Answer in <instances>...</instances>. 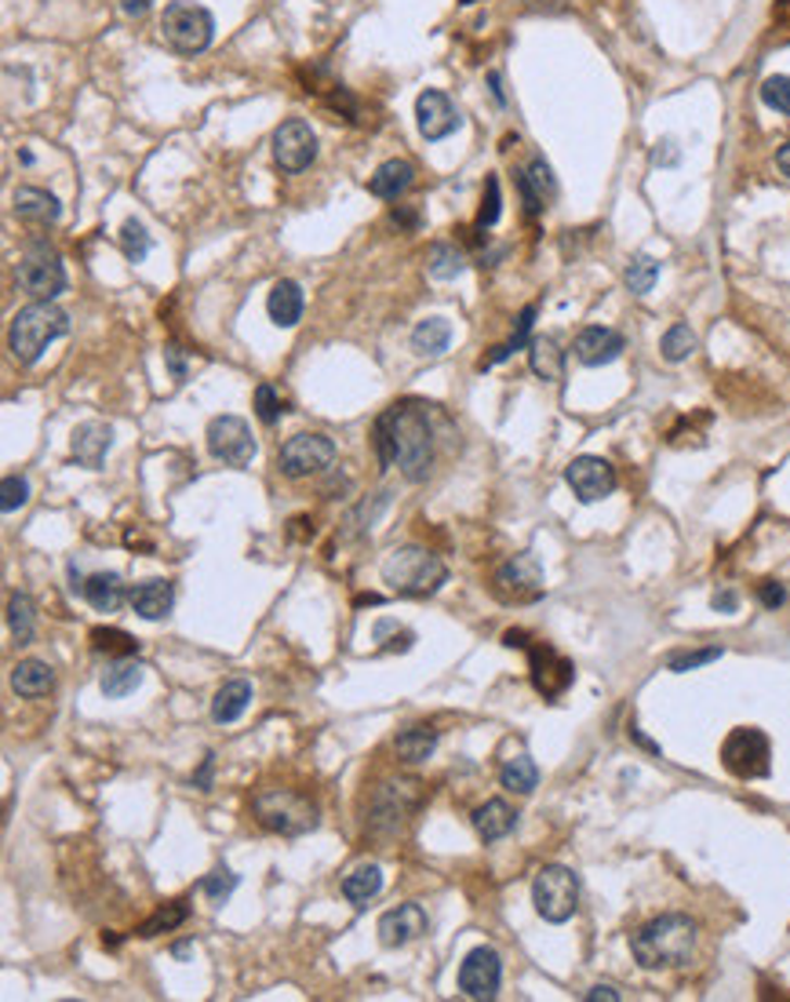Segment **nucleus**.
Wrapping results in <instances>:
<instances>
[{
    "mask_svg": "<svg viewBox=\"0 0 790 1002\" xmlns=\"http://www.w3.org/2000/svg\"><path fill=\"white\" fill-rule=\"evenodd\" d=\"M426 402L405 397L390 405L372 427V445L383 467L402 470L408 482H426L434 470V423H430Z\"/></svg>",
    "mask_w": 790,
    "mask_h": 1002,
    "instance_id": "obj_1",
    "label": "nucleus"
},
{
    "mask_svg": "<svg viewBox=\"0 0 790 1002\" xmlns=\"http://www.w3.org/2000/svg\"><path fill=\"white\" fill-rule=\"evenodd\" d=\"M696 923L681 912H666L649 918L630 934V955L645 969H674L685 966L696 952Z\"/></svg>",
    "mask_w": 790,
    "mask_h": 1002,
    "instance_id": "obj_2",
    "label": "nucleus"
},
{
    "mask_svg": "<svg viewBox=\"0 0 790 1002\" xmlns=\"http://www.w3.org/2000/svg\"><path fill=\"white\" fill-rule=\"evenodd\" d=\"M69 332V314L51 300H34L8 325V351L18 365H37L40 354Z\"/></svg>",
    "mask_w": 790,
    "mask_h": 1002,
    "instance_id": "obj_3",
    "label": "nucleus"
},
{
    "mask_svg": "<svg viewBox=\"0 0 790 1002\" xmlns=\"http://www.w3.org/2000/svg\"><path fill=\"white\" fill-rule=\"evenodd\" d=\"M379 576H383V584L402 598H430L445 587L448 569H445V561L437 555H430L426 547L405 544V547H394L383 558Z\"/></svg>",
    "mask_w": 790,
    "mask_h": 1002,
    "instance_id": "obj_4",
    "label": "nucleus"
},
{
    "mask_svg": "<svg viewBox=\"0 0 790 1002\" xmlns=\"http://www.w3.org/2000/svg\"><path fill=\"white\" fill-rule=\"evenodd\" d=\"M252 813L266 832L284 835V838H300L310 835L321 816H317V806L310 799H303L300 791L292 787H266L252 799Z\"/></svg>",
    "mask_w": 790,
    "mask_h": 1002,
    "instance_id": "obj_5",
    "label": "nucleus"
},
{
    "mask_svg": "<svg viewBox=\"0 0 790 1002\" xmlns=\"http://www.w3.org/2000/svg\"><path fill=\"white\" fill-rule=\"evenodd\" d=\"M15 281H18V289L26 295H34V300H55V295L66 289L63 255L51 249L48 238H29L15 263Z\"/></svg>",
    "mask_w": 790,
    "mask_h": 1002,
    "instance_id": "obj_6",
    "label": "nucleus"
},
{
    "mask_svg": "<svg viewBox=\"0 0 790 1002\" xmlns=\"http://www.w3.org/2000/svg\"><path fill=\"white\" fill-rule=\"evenodd\" d=\"M161 37L164 45L179 55H201L215 37V18L204 4L193 0H171L161 15Z\"/></svg>",
    "mask_w": 790,
    "mask_h": 1002,
    "instance_id": "obj_7",
    "label": "nucleus"
},
{
    "mask_svg": "<svg viewBox=\"0 0 790 1002\" xmlns=\"http://www.w3.org/2000/svg\"><path fill=\"white\" fill-rule=\"evenodd\" d=\"M532 904L543 923H569L579 908V878L572 867L564 864H547L539 867V875L532 878Z\"/></svg>",
    "mask_w": 790,
    "mask_h": 1002,
    "instance_id": "obj_8",
    "label": "nucleus"
},
{
    "mask_svg": "<svg viewBox=\"0 0 790 1002\" xmlns=\"http://www.w3.org/2000/svg\"><path fill=\"white\" fill-rule=\"evenodd\" d=\"M722 765L740 781H762V776L773 773V744L754 725H740V730L725 736Z\"/></svg>",
    "mask_w": 790,
    "mask_h": 1002,
    "instance_id": "obj_9",
    "label": "nucleus"
},
{
    "mask_svg": "<svg viewBox=\"0 0 790 1002\" xmlns=\"http://www.w3.org/2000/svg\"><path fill=\"white\" fill-rule=\"evenodd\" d=\"M502 646L528 652V660H532V685H536V689L547 700H558L561 693L572 685V678H576V671H572L569 660L558 657V652H553L550 646H536V642H532L525 631H507V635H502Z\"/></svg>",
    "mask_w": 790,
    "mask_h": 1002,
    "instance_id": "obj_10",
    "label": "nucleus"
},
{
    "mask_svg": "<svg viewBox=\"0 0 790 1002\" xmlns=\"http://www.w3.org/2000/svg\"><path fill=\"white\" fill-rule=\"evenodd\" d=\"M277 464H281V474L295 478V482L310 474H324L335 464V442L328 434H295L281 445Z\"/></svg>",
    "mask_w": 790,
    "mask_h": 1002,
    "instance_id": "obj_11",
    "label": "nucleus"
},
{
    "mask_svg": "<svg viewBox=\"0 0 790 1002\" xmlns=\"http://www.w3.org/2000/svg\"><path fill=\"white\" fill-rule=\"evenodd\" d=\"M204 437H208V453L226 467L244 470L255 459V453H259V445H255V437H252V427L244 423L241 416H215Z\"/></svg>",
    "mask_w": 790,
    "mask_h": 1002,
    "instance_id": "obj_12",
    "label": "nucleus"
},
{
    "mask_svg": "<svg viewBox=\"0 0 790 1002\" xmlns=\"http://www.w3.org/2000/svg\"><path fill=\"white\" fill-rule=\"evenodd\" d=\"M270 147H273L277 168L289 172V176H300V172L310 168L317 157V136H314L310 121H303V117L281 121V125L273 128Z\"/></svg>",
    "mask_w": 790,
    "mask_h": 1002,
    "instance_id": "obj_13",
    "label": "nucleus"
},
{
    "mask_svg": "<svg viewBox=\"0 0 790 1002\" xmlns=\"http://www.w3.org/2000/svg\"><path fill=\"white\" fill-rule=\"evenodd\" d=\"M499 985H502V959L496 948H474L463 966H459V991H463L467 999H477V1002H488L499 995Z\"/></svg>",
    "mask_w": 790,
    "mask_h": 1002,
    "instance_id": "obj_14",
    "label": "nucleus"
},
{
    "mask_svg": "<svg viewBox=\"0 0 790 1002\" xmlns=\"http://www.w3.org/2000/svg\"><path fill=\"white\" fill-rule=\"evenodd\" d=\"M564 482L579 504H598V499L615 493V467L601 456H576L564 467Z\"/></svg>",
    "mask_w": 790,
    "mask_h": 1002,
    "instance_id": "obj_15",
    "label": "nucleus"
},
{
    "mask_svg": "<svg viewBox=\"0 0 790 1002\" xmlns=\"http://www.w3.org/2000/svg\"><path fill=\"white\" fill-rule=\"evenodd\" d=\"M492 584H496V595L502 601H536L543 595V569L525 550V555H514L502 561Z\"/></svg>",
    "mask_w": 790,
    "mask_h": 1002,
    "instance_id": "obj_16",
    "label": "nucleus"
},
{
    "mask_svg": "<svg viewBox=\"0 0 790 1002\" xmlns=\"http://www.w3.org/2000/svg\"><path fill=\"white\" fill-rule=\"evenodd\" d=\"M416 125H419V136L426 142H441V139H448L451 131H459L463 117H459L456 102H451L445 91L426 88L423 96L416 99Z\"/></svg>",
    "mask_w": 790,
    "mask_h": 1002,
    "instance_id": "obj_17",
    "label": "nucleus"
},
{
    "mask_svg": "<svg viewBox=\"0 0 790 1002\" xmlns=\"http://www.w3.org/2000/svg\"><path fill=\"white\" fill-rule=\"evenodd\" d=\"M623 351H627V340H623L615 329H604V325H587V329L576 335V343H572L576 362L587 365V368L612 365Z\"/></svg>",
    "mask_w": 790,
    "mask_h": 1002,
    "instance_id": "obj_18",
    "label": "nucleus"
},
{
    "mask_svg": "<svg viewBox=\"0 0 790 1002\" xmlns=\"http://www.w3.org/2000/svg\"><path fill=\"white\" fill-rule=\"evenodd\" d=\"M430 929V918L419 904H397L379 918V940L383 948H405Z\"/></svg>",
    "mask_w": 790,
    "mask_h": 1002,
    "instance_id": "obj_19",
    "label": "nucleus"
},
{
    "mask_svg": "<svg viewBox=\"0 0 790 1002\" xmlns=\"http://www.w3.org/2000/svg\"><path fill=\"white\" fill-rule=\"evenodd\" d=\"M518 193L525 201V216L536 219L547 204L558 198V179H553V168L543 157H532L528 168L518 172Z\"/></svg>",
    "mask_w": 790,
    "mask_h": 1002,
    "instance_id": "obj_20",
    "label": "nucleus"
},
{
    "mask_svg": "<svg viewBox=\"0 0 790 1002\" xmlns=\"http://www.w3.org/2000/svg\"><path fill=\"white\" fill-rule=\"evenodd\" d=\"M110 445H113V427L102 423V419H88V423H80L74 431V437H69V453H74L77 464L88 467V470L102 467Z\"/></svg>",
    "mask_w": 790,
    "mask_h": 1002,
    "instance_id": "obj_21",
    "label": "nucleus"
},
{
    "mask_svg": "<svg viewBox=\"0 0 790 1002\" xmlns=\"http://www.w3.org/2000/svg\"><path fill=\"white\" fill-rule=\"evenodd\" d=\"M128 601L142 620L157 623L176 606V587H171V580H142L128 591Z\"/></svg>",
    "mask_w": 790,
    "mask_h": 1002,
    "instance_id": "obj_22",
    "label": "nucleus"
},
{
    "mask_svg": "<svg viewBox=\"0 0 790 1002\" xmlns=\"http://www.w3.org/2000/svg\"><path fill=\"white\" fill-rule=\"evenodd\" d=\"M303 306H306L303 289H300V281H292V278H281L270 289V295H266V314H270V321L277 329H295L303 318Z\"/></svg>",
    "mask_w": 790,
    "mask_h": 1002,
    "instance_id": "obj_23",
    "label": "nucleus"
},
{
    "mask_svg": "<svg viewBox=\"0 0 790 1002\" xmlns=\"http://www.w3.org/2000/svg\"><path fill=\"white\" fill-rule=\"evenodd\" d=\"M12 201H15V216L23 223H34V227H48V223L63 219V204H59V198L40 187H18Z\"/></svg>",
    "mask_w": 790,
    "mask_h": 1002,
    "instance_id": "obj_24",
    "label": "nucleus"
},
{
    "mask_svg": "<svg viewBox=\"0 0 790 1002\" xmlns=\"http://www.w3.org/2000/svg\"><path fill=\"white\" fill-rule=\"evenodd\" d=\"M80 598H85L95 612H117L128 601V587L117 572H95V576L85 580Z\"/></svg>",
    "mask_w": 790,
    "mask_h": 1002,
    "instance_id": "obj_25",
    "label": "nucleus"
},
{
    "mask_svg": "<svg viewBox=\"0 0 790 1002\" xmlns=\"http://www.w3.org/2000/svg\"><path fill=\"white\" fill-rule=\"evenodd\" d=\"M470 821H474V832L485 838V842H499V838H507L518 827V813H514V806H510V802L488 799L485 806H477Z\"/></svg>",
    "mask_w": 790,
    "mask_h": 1002,
    "instance_id": "obj_26",
    "label": "nucleus"
},
{
    "mask_svg": "<svg viewBox=\"0 0 790 1002\" xmlns=\"http://www.w3.org/2000/svg\"><path fill=\"white\" fill-rule=\"evenodd\" d=\"M416 182V168L408 165V161L394 157V161H383V165L375 168V176L368 179V190L375 193L379 201H397L402 193Z\"/></svg>",
    "mask_w": 790,
    "mask_h": 1002,
    "instance_id": "obj_27",
    "label": "nucleus"
},
{
    "mask_svg": "<svg viewBox=\"0 0 790 1002\" xmlns=\"http://www.w3.org/2000/svg\"><path fill=\"white\" fill-rule=\"evenodd\" d=\"M142 685V663L136 660V657H120V660H113L106 671H102V682H99V689H102V697L106 700H125V697H131Z\"/></svg>",
    "mask_w": 790,
    "mask_h": 1002,
    "instance_id": "obj_28",
    "label": "nucleus"
},
{
    "mask_svg": "<svg viewBox=\"0 0 790 1002\" xmlns=\"http://www.w3.org/2000/svg\"><path fill=\"white\" fill-rule=\"evenodd\" d=\"M249 703H252V682L249 678H230V682H222L219 693H215L212 719L219 725H233L244 711H249Z\"/></svg>",
    "mask_w": 790,
    "mask_h": 1002,
    "instance_id": "obj_29",
    "label": "nucleus"
},
{
    "mask_svg": "<svg viewBox=\"0 0 790 1002\" xmlns=\"http://www.w3.org/2000/svg\"><path fill=\"white\" fill-rule=\"evenodd\" d=\"M394 751H397V759L408 765L426 762L430 754L437 751V730L434 725H408V730L394 736Z\"/></svg>",
    "mask_w": 790,
    "mask_h": 1002,
    "instance_id": "obj_30",
    "label": "nucleus"
},
{
    "mask_svg": "<svg viewBox=\"0 0 790 1002\" xmlns=\"http://www.w3.org/2000/svg\"><path fill=\"white\" fill-rule=\"evenodd\" d=\"M51 685H55V671L48 668L44 660H18L15 671H12V689L18 697L26 700H37L51 693Z\"/></svg>",
    "mask_w": 790,
    "mask_h": 1002,
    "instance_id": "obj_31",
    "label": "nucleus"
},
{
    "mask_svg": "<svg viewBox=\"0 0 790 1002\" xmlns=\"http://www.w3.org/2000/svg\"><path fill=\"white\" fill-rule=\"evenodd\" d=\"M528 365H532V372H536L539 380L558 383L561 376H564V351L558 346L553 335H536V340L528 343Z\"/></svg>",
    "mask_w": 790,
    "mask_h": 1002,
    "instance_id": "obj_32",
    "label": "nucleus"
},
{
    "mask_svg": "<svg viewBox=\"0 0 790 1002\" xmlns=\"http://www.w3.org/2000/svg\"><path fill=\"white\" fill-rule=\"evenodd\" d=\"M379 889H383V867L379 864H357L351 875L343 878V897L354 908H368V901H375Z\"/></svg>",
    "mask_w": 790,
    "mask_h": 1002,
    "instance_id": "obj_33",
    "label": "nucleus"
},
{
    "mask_svg": "<svg viewBox=\"0 0 790 1002\" xmlns=\"http://www.w3.org/2000/svg\"><path fill=\"white\" fill-rule=\"evenodd\" d=\"M451 343V321L434 314V318H423L412 329V351L419 357H441Z\"/></svg>",
    "mask_w": 790,
    "mask_h": 1002,
    "instance_id": "obj_34",
    "label": "nucleus"
},
{
    "mask_svg": "<svg viewBox=\"0 0 790 1002\" xmlns=\"http://www.w3.org/2000/svg\"><path fill=\"white\" fill-rule=\"evenodd\" d=\"M499 784L514 795H532L539 787V765L532 762V754H514V759L502 762Z\"/></svg>",
    "mask_w": 790,
    "mask_h": 1002,
    "instance_id": "obj_35",
    "label": "nucleus"
},
{
    "mask_svg": "<svg viewBox=\"0 0 790 1002\" xmlns=\"http://www.w3.org/2000/svg\"><path fill=\"white\" fill-rule=\"evenodd\" d=\"M91 649L102 652V657H110V660H120V657H136V652H139V642L131 638L128 631L95 627V631H91Z\"/></svg>",
    "mask_w": 790,
    "mask_h": 1002,
    "instance_id": "obj_36",
    "label": "nucleus"
},
{
    "mask_svg": "<svg viewBox=\"0 0 790 1002\" xmlns=\"http://www.w3.org/2000/svg\"><path fill=\"white\" fill-rule=\"evenodd\" d=\"M190 918V908H187V901H176V904H164L161 912H153L146 923H142L139 929H136V937H142V940H150V937H157V934H171V929H179L182 923Z\"/></svg>",
    "mask_w": 790,
    "mask_h": 1002,
    "instance_id": "obj_37",
    "label": "nucleus"
},
{
    "mask_svg": "<svg viewBox=\"0 0 790 1002\" xmlns=\"http://www.w3.org/2000/svg\"><path fill=\"white\" fill-rule=\"evenodd\" d=\"M623 281H627V289L634 295H649L655 289V281H660V259H652V255H634L627 263V270H623Z\"/></svg>",
    "mask_w": 790,
    "mask_h": 1002,
    "instance_id": "obj_38",
    "label": "nucleus"
},
{
    "mask_svg": "<svg viewBox=\"0 0 790 1002\" xmlns=\"http://www.w3.org/2000/svg\"><path fill=\"white\" fill-rule=\"evenodd\" d=\"M463 270H467V255L456 244H434V252H430V278L456 281Z\"/></svg>",
    "mask_w": 790,
    "mask_h": 1002,
    "instance_id": "obj_39",
    "label": "nucleus"
},
{
    "mask_svg": "<svg viewBox=\"0 0 790 1002\" xmlns=\"http://www.w3.org/2000/svg\"><path fill=\"white\" fill-rule=\"evenodd\" d=\"M660 354H663V362H671V365L692 357L696 354V332L689 329V325H671L660 340Z\"/></svg>",
    "mask_w": 790,
    "mask_h": 1002,
    "instance_id": "obj_40",
    "label": "nucleus"
},
{
    "mask_svg": "<svg viewBox=\"0 0 790 1002\" xmlns=\"http://www.w3.org/2000/svg\"><path fill=\"white\" fill-rule=\"evenodd\" d=\"M34 623H37V612H34V601H29V595L18 591V595L8 598V627H12V635L18 642L34 638Z\"/></svg>",
    "mask_w": 790,
    "mask_h": 1002,
    "instance_id": "obj_41",
    "label": "nucleus"
},
{
    "mask_svg": "<svg viewBox=\"0 0 790 1002\" xmlns=\"http://www.w3.org/2000/svg\"><path fill=\"white\" fill-rule=\"evenodd\" d=\"M153 249V238L146 233L139 219H128L125 227H120V252H125L128 263H142Z\"/></svg>",
    "mask_w": 790,
    "mask_h": 1002,
    "instance_id": "obj_42",
    "label": "nucleus"
},
{
    "mask_svg": "<svg viewBox=\"0 0 790 1002\" xmlns=\"http://www.w3.org/2000/svg\"><path fill=\"white\" fill-rule=\"evenodd\" d=\"M722 657H725L722 646L692 649V652H671V657H666V671L685 674V671H696V668H703V663H714V660H722Z\"/></svg>",
    "mask_w": 790,
    "mask_h": 1002,
    "instance_id": "obj_43",
    "label": "nucleus"
},
{
    "mask_svg": "<svg viewBox=\"0 0 790 1002\" xmlns=\"http://www.w3.org/2000/svg\"><path fill=\"white\" fill-rule=\"evenodd\" d=\"M762 102L776 114L790 117V77L787 74H773L762 80Z\"/></svg>",
    "mask_w": 790,
    "mask_h": 1002,
    "instance_id": "obj_44",
    "label": "nucleus"
},
{
    "mask_svg": "<svg viewBox=\"0 0 790 1002\" xmlns=\"http://www.w3.org/2000/svg\"><path fill=\"white\" fill-rule=\"evenodd\" d=\"M238 886H241V875H233L230 867H215V872L201 883L204 897H208V901H215V904L230 901V893H233Z\"/></svg>",
    "mask_w": 790,
    "mask_h": 1002,
    "instance_id": "obj_45",
    "label": "nucleus"
},
{
    "mask_svg": "<svg viewBox=\"0 0 790 1002\" xmlns=\"http://www.w3.org/2000/svg\"><path fill=\"white\" fill-rule=\"evenodd\" d=\"M502 216V193H499V179L488 176L485 179V198H481V212H477V230L496 227Z\"/></svg>",
    "mask_w": 790,
    "mask_h": 1002,
    "instance_id": "obj_46",
    "label": "nucleus"
},
{
    "mask_svg": "<svg viewBox=\"0 0 790 1002\" xmlns=\"http://www.w3.org/2000/svg\"><path fill=\"white\" fill-rule=\"evenodd\" d=\"M281 413H284V405H281V397H277L273 386L270 383L255 386V416H259V423L273 427L277 419H281Z\"/></svg>",
    "mask_w": 790,
    "mask_h": 1002,
    "instance_id": "obj_47",
    "label": "nucleus"
},
{
    "mask_svg": "<svg viewBox=\"0 0 790 1002\" xmlns=\"http://www.w3.org/2000/svg\"><path fill=\"white\" fill-rule=\"evenodd\" d=\"M26 499H29V482L23 474H8L4 482H0V510H4V515L18 510Z\"/></svg>",
    "mask_w": 790,
    "mask_h": 1002,
    "instance_id": "obj_48",
    "label": "nucleus"
},
{
    "mask_svg": "<svg viewBox=\"0 0 790 1002\" xmlns=\"http://www.w3.org/2000/svg\"><path fill=\"white\" fill-rule=\"evenodd\" d=\"M536 306H525V310L518 314V321H514V335H510V354H518L521 346H528L532 343V325H536Z\"/></svg>",
    "mask_w": 790,
    "mask_h": 1002,
    "instance_id": "obj_49",
    "label": "nucleus"
},
{
    "mask_svg": "<svg viewBox=\"0 0 790 1002\" xmlns=\"http://www.w3.org/2000/svg\"><path fill=\"white\" fill-rule=\"evenodd\" d=\"M164 365H168V372L176 383L187 380V354H182V346H176V343L164 346Z\"/></svg>",
    "mask_w": 790,
    "mask_h": 1002,
    "instance_id": "obj_50",
    "label": "nucleus"
},
{
    "mask_svg": "<svg viewBox=\"0 0 790 1002\" xmlns=\"http://www.w3.org/2000/svg\"><path fill=\"white\" fill-rule=\"evenodd\" d=\"M677 161H681V150H677V142H674V139L655 142V150H652V165H660V168H674Z\"/></svg>",
    "mask_w": 790,
    "mask_h": 1002,
    "instance_id": "obj_51",
    "label": "nucleus"
},
{
    "mask_svg": "<svg viewBox=\"0 0 790 1002\" xmlns=\"http://www.w3.org/2000/svg\"><path fill=\"white\" fill-rule=\"evenodd\" d=\"M757 601H762L765 609H779L787 601V591L783 584H776V580H768V584L757 587Z\"/></svg>",
    "mask_w": 790,
    "mask_h": 1002,
    "instance_id": "obj_52",
    "label": "nucleus"
},
{
    "mask_svg": "<svg viewBox=\"0 0 790 1002\" xmlns=\"http://www.w3.org/2000/svg\"><path fill=\"white\" fill-rule=\"evenodd\" d=\"M212 770H215V754L208 751L201 759V770L193 773V787H197V791H212Z\"/></svg>",
    "mask_w": 790,
    "mask_h": 1002,
    "instance_id": "obj_53",
    "label": "nucleus"
},
{
    "mask_svg": "<svg viewBox=\"0 0 790 1002\" xmlns=\"http://www.w3.org/2000/svg\"><path fill=\"white\" fill-rule=\"evenodd\" d=\"M711 606H714L717 612H736V609H740V595H736L732 587H725V591H714Z\"/></svg>",
    "mask_w": 790,
    "mask_h": 1002,
    "instance_id": "obj_54",
    "label": "nucleus"
},
{
    "mask_svg": "<svg viewBox=\"0 0 790 1002\" xmlns=\"http://www.w3.org/2000/svg\"><path fill=\"white\" fill-rule=\"evenodd\" d=\"M623 995L615 991L612 985H594L587 995H583V1002H620Z\"/></svg>",
    "mask_w": 790,
    "mask_h": 1002,
    "instance_id": "obj_55",
    "label": "nucleus"
},
{
    "mask_svg": "<svg viewBox=\"0 0 790 1002\" xmlns=\"http://www.w3.org/2000/svg\"><path fill=\"white\" fill-rule=\"evenodd\" d=\"M120 12L131 15V18H142L150 12V0H120Z\"/></svg>",
    "mask_w": 790,
    "mask_h": 1002,
    "instance_id": "obj_56",
    "label": "nucleus"
},
{
    "mask_svg": "<svg viewBox=\"0 0 790 1002\" xmlns=\"http://www.w3.org/2000/svg\"><path fill=\"white\" fill-rule=\"evenodd\" d=\"M776 168H779V172H783V176L790 179V139L783 142V147H779V150H776Z\"/></svg>",
    "mask_w": 790,
    "mask_h": 1002,
    "instance_id": "obj_57",
    "label": "nucleus"
},
{
    "mask_svg": "<svg viewBox=\"0 0 790 1002\" xmlns=\"http://www.w3.org/2000/svg\"><path fill=\"white\" fill-rule=\"evenodd\" d=\"M630 736H634V744H641V748H645V751H652V754H660V744H652V740H649V736H645V733L638 730V725H630Z\"/></svg>",
    "mask_w": 790,
    "mask_h": 1002,
    "instance_id": "obj_58",
    "label": "nucleus"
},
{
    "mask_svg": "<svg viewBox=\"0 0 790 1002\" xmlns=\"http://www.w3.org/2000/svg\"><path fill=\"white\" fill-rule=\"evenodd\" d=\"M394 223H402V227H416V223H419V216H416V212H405V208H397V212H394Z\"/></svg>",
    "mask_w": 790,
    "mask_h": 1002,
    "instance_id": "obj_59",
    "label": "nucleus"
},
{
    "mask_svg": "<svg viewBox=\"0 0 790 1002\" xmlns=\"http://www.w3.org/2000/svg\"><path fill=\"white\" fill-rule=\"evenodd\" d=\"M488 88H492V96H496V102H507V96H502V88H499V74H496V69L488 74Z\"/></svg>",
    "mask_w": 790,
    "mask_h": 1002,
    "instance_id": "obj_60",
    "label": "nucleus"
},
{
    "mask_svg": "<svg viewBox=\"0 0 790 1002\" xmlns=\"http://www.w3.org/2000/svg\"><path fill=\"white\" fill-rule=\"evenodd\" d=\"M171 952H176V959H182V955H187V952H190V940H179V944H176V948H171Z\"/></svg>",
    "mask_w": 790,
    "mask_h": 1002,
    "instance_id": "obj_61",
    "label": "nucleus"
},
{
    "mask_svg": "<svg viewBox=\"0 0 790 1002\" xmlns=\"http://www.w3.org/2000/svg\"><path fill=\"white\" fill-rule=\"evenodd\" d=\"M459 4H477V0H459Z\"/></svg>",
    "mask_w": 790,
    "mask_h": 1002,
    "instance_id": "obj_62",
    "label": "nucleus"
}]
</instances>
